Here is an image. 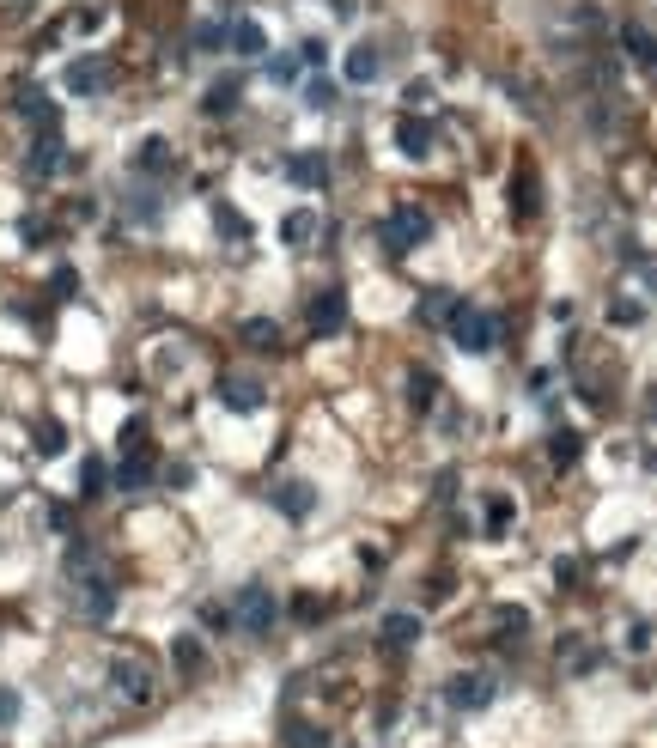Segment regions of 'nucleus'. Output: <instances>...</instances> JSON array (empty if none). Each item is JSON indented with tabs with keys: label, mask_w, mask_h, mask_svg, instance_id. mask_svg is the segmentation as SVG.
<instances>
[{
	"label": "nucleus",
	"mask_w": 657,
	"mask_h": 748,
	"mask_svg": "<svg viewBox=\"0 0 657 748\" xmlns=\"http://www.w3.org/2000/svg\"><path fill=\"white\" fill-rule=\"evenodd\" d=\"M110 86V61H98V55H80L67 67V92H80V98H92V92H104Z\"/></svg>",
	"instance_id": "nucleus-10"
},
{
	"label": "nucleus",
	"mask_w": 657,
	"mask_h": 748,
	"mask_svg": "<svg viewBox=\"0 0 657 748\" xmlns=\"http://www.w3.org/2000/svg\"><path fill=\"white\" fill-rule=\"evenodd\" d=\"M378 633H384V645H396V651H402V645H414V639H420V615H384V627H378Z\"/></svg>",
	"instance_id": "nucleus-20"
},
{
	"label": "nucleus",
	"mask_w": 657,
	"mask_h": 748,
	"mask_svg": "<svg viewBox=\"0 0 657 748\" xmlns=\"http://www.w3.org/2000/svg\"><path fill=\"white\" fill-rule=\"evenodd\" d=\"M67 165V140H61V128H43V134H31V153H25V171L43 183V177H55Z\"/></svg>",
	"instance_id": "nucleus-6"
},
{
	"label": "nucleus",
	"mask_w": 657,
	"mask_h": 748,
	"mask_svg": "<svg viewBox=\"0 0 657 748\" xmlns=\"http://www.w3.org/2000/svg\"><path fill=\"white\" fill-rule=\"evenodd\" d=\"M645 311H639V298H615V305H609V323H621V329H633Z\"/></svg>",
	"instance_id": "nucleus-32"
},
{
	"label": "nucleus",
	"mask_w": 657,
	"mask_h": 748,
	"mask_svg": "<svg viewBox=\"0 0 657 748\" xmlns=\"http://www.w3.org/2000/svg\"><path fill=\"white\" fill-rule=\"evenodd\" d=\"M146 481H153V457H146V451L122 457V469H116V487H146Z\"/></svg>",
	"instance_id": "nucleus-22"
},
{
	"label": "nucleus",
	"mask_w": 657,
	"mask_h": 748,
	"mask_svg": "<svg viewBox=\"0 0 657 748\" xmlns=\"http://www.w3.org/2000/svg\"><path fill=\"white\" fill-rule=\"evenodd\" d=\"M244 341H250V347H280V329H274L268 317H250V323H244Z\"/></svg>",
	"instance_id": "nucleus-30"
},
{
	"label": "nucleus",
	"mask_w": 657,
	"mask_h": 748,
	"mask_svg": "<svg viewBox=\"0 0 657 748\" xmlns=\"http://www.w3.org/2000/svg\"><path fill=\"white\" fill-rule=\"evenodd\" d=\"M280 238H286V244H311V238H317V213H305V207H299V213H286Z\"/></svg>",
	"instance_id": "nucleus-25"
},
{
	"label": "nucleus",
	"mask_w": 657,
	"mask_h": 748,
	"mask_svg": "<svg viewBox=\"0 0 657 748\" xmlns=\"http://www.w3.org/2000/svg\"><path fill=\"white\" fill-rule=\"evenodd\" d=\"M195 43H201V49H219V43H226V25H201Z\"/></svg>",
	"instance_id": "nucleus-39"
},
{
	"label": "nucleus",
	"mask_w": 657,
	"mask_h": 748,
	"mask_svg": "<svg viewBox=\"0 0 657 748\" xmlns=\"http://www.w3.org/2000/svg\"><path fill=\"white\" fill-rule=\"evenodd\" d=\"M274 621H280L274 590H268V584H244V590H238V603H232V627H244L250 639H262Z\"/></svg>",
	"instance_id": "nucleus-4"
},
{
	"label": "nucleus",
	"mask_w": 657,
	"mask_h": 748,
	"mask_svg": "<svg viewBox=\"0 0 657 748\" xmlns=\"http://www.w3.org/2000/svg\"><path fill=\"white\" fill-rule=\"evenodd\" d=\"M578 451H584V438H578V432H554V438H548L554 469H572V463H578Z\"/></svg>",
	"instance_id": "nucleus-23"
},
{
	"label": "nucleus",
	"mask_w": 657,
	"mask_h": 748,
	"mask_svg": "<svg viewBox=\"0 0 657 748\" xmlns=\"http://www.w3.org/2000/svg\"><path fill=\"white\" fill-rule=\"evenodd\" d=\"M7 724H19V694L0 688V730H7Z\"/></svg>",
	"instance_id": "nucleus-37"
},
{
	"label": "nucleus",
	"mask_w": 657,
	"mask_h": 748,
	"mask_svg": "<svg viewBox=\"0 0 657 748\" xmlns=\"http://www.w3.org/2000/svg\"><path fill=\"white\" fill-rule=\"evenodd\" d=\"M274 505L299 523V517H311V505H317V493H311V481H274Z\"/></svg>",
	"instance_id": "nucleus-12"
},
{
	"label": "nucleus",
	"mask_w": 657,
	"mask_h": 748,
	"mask_svg": "<svg viewBox=\"0 0 657 748\" xmlns=\"http://www.w3.org/2000/svg\"><path fill=\"white\" fill-rule=\"evenodd\" d=\"M445 323H451V341H457V347H469V353H493V347H499V323H493V311L457 305Z\"/></svg>",
	"instance_id": "nucleus-5"
},
{
	"label": "nucleus",
	"mask_w": 657,
	"mask_h": 748,
	"mask_svg": "<svg viewBox=\"0 0 657 748\" xmlns=\"http://www.w3.org/2000/svg\"><path fill=\"white\" fill-rule=\"evenodd\" d=\"M286 177L299 183V189H323V183H329V159H323V153H292V159H286Z\"/></svg>",
	"instance_id": "nucleus-16"
},
{
	"label": "nucleus",
	"mask_w": 657,
	"mask_h": 748,
	"mask_svg": "<svg viewBox=\"0 0 657 748\" xmlns=\"http://www.w3.org/2000/svg\"><path fill=\"white\" fill-rule=\"evenodd\" d=\"M134 165H140V177H165V165H171V146H165V140H146Z\"/></svg>",
	"instance_id": "nucleus-24"
},
{
	"label": "nucleus",
	"mask_w": 657,
	"mask_h": 748,
	"mask_svg": "<svg viewBox=\"0 0 657 748\" xmlns=\"http://www.w3.org/2000/svg\"><path fill=\"white\" fill-rule=\"evenodd\" d=\"M408 396H414V408H426V402L438 396V384H432V378H414V384H408Z\"/></svg>",
	"instance_id": "nucleus-38"
},
{
	"label": "nucleus",
	"mask_w": 657,
	"mask_h": 748,
	"mask_svg": "<svg viewBox=\"0 0 657 748\" xmlns=\"http://www.w3.org/2000/svg\"><path fill=\"white\" fill-rule=\"evenodd\" d=\"M445 700H451L457 712H481V706L493 700V676H481V669H475V676H451Z\"/></svg>",
	"instance_id": "nucleus-9"
},
{
	"label": "nucleus",
	"mask_w": 657,
	"mask_h": 748,
	"mask_svg": "<svg viewBox=\"0 0 657 748\" xmlns=\"http://www.w3.org/2000/svg\"><path fill=\"white\" fill-rule=\"evenodd\" d=\"M511 213H518L524 226H530V219H542V171H536L530 159L511 171Z\"/></svg>",
	"instance_id": "nucleus-7"
},
{
	"label": "nucleus",
	"mask_w": 657,
	"mask_h": 748,
	"mask_svg": "<svg viewBox=\"0 0 657 748\" xmlns=\"http://www.w3.org/2000/svg\"><path fill=\"white\" fill-rule=\"evenodd\" d=\"M341 323H347V298L329 286V292H317L311 298V329L317 335H341Z\"/></svg>",
	"instance_id": "nucleus-11"
},
{
	"label": "nucleus",
	"mask_w": 657,
	"mask_h": 748,
	"mask_svg": "<svg viewBox=\"0 0 657 748\" xmlns=\"http://www.w3.org/2000/svg\"><path fill=\"white\" fill-rule=\"evenodd\" d=\"M226 43H232L238 55H262V49H268V37H262V25H250V19H238V25L226 31Z\"/></svg>",
	"instance_id": "nucleus-21"
},
{
	"label": "nucleus",
	"mask_w": 657,
	"mask_h": 748,
	"mask_svg": "<svg viewBox=\"0 0 657 748\" xmlns=\"http://www.w3.org/2000/svg\"><path fill=\"white\" fill-rule=\"evenodd\" d=\"M67 584H73V596H80V615L86 621H110L116 615V578H110V566L80 542V548H67Z\"/></svg>",
	"instance_id": "nucleus-1"
},
{
	"label": "nucleus",
	"mask_w": 657,
	"mask_h": 748,
	"mask_svg": "<svg viewBox=\"0 0 657 748\" xmlns=\"http://www.w3.org/2000/svg\"><path fill=\"white\" fill-rule=\"evenodd\" d=\"M19 110H25V122L43 134V128H55V104L37 92V86H19Z\"/></svg>",
	"instance_id": "nucleus-18"
},
{
	"label": "nucleus",
	"mask_w": 657,
	"mask_h": 748,
	"mask_svg": "<svg viewBox=\"0 0 657 748\" xmlns=\"http://www.w3.org/2000/svg\"><path fill=\"white\" fill-rule=\"evenodd\" d=\"M280 742H286V748H329V736H323L317 724H305V718H286V724H280Z\"/></svg>",
	"instance_id": "nucleus-19"
},
{
	"label": "nucleus",
	"mask_w": 657,
	"mask_h": 748,
	"mask_svg": "<svg viewBox=\"0 0 657 748\" xmlns=\"http://www.w3.org/2000/svg\"><path fill=\"white\" fill-rule=\"evenodd\" d=\"M621 49H627V55H633L645 73H657V37H651L639 19H627V25H621Z\"/></svg>",
	"instance_id": "nucleus-14"
},
{
	"label": "nucleus",
	"mask_w": 657,
	"mask_h": 748,
	"mask_svg": "<svg viewBox=\"0 0 657 748\" xmlns=\"http://www.w3.org/2000/svg\"><path fill=\"white\" fill-rule=\"evenodd\" d=\"M110 688H116V700H128V706H153L159 700V676H153V663L146 657H110Z\"/></svg>",
	"instance_id": "nucleus-2"
},
{
	"label": "nucleus",
	"mask_w": 657,
	"mask_h": 748,
	"mask_svg": "<svg viewBox=\"0 0 657 748\" xmlns=\"http://www.w3.org/2000/svg\"><path fill=\"white\" fill-rule=\"evenodd\" d=\"M378 73H384V49H378V43H353V55H347V80H353V86H372Z\"/></svg>",
	"instance_id": "nucleus-13"
},
{
	"label": "nucleus",
	"mask_w": 657,
	"mask_h": 748,
	"mask_svg": "<svg viewBox=\"0 0 657 748\" xmlns=\"http://www.w3.org/2000/svg\"><path fill=\"white\" fill-rule=\"evenodd\" d=\"M426 238H432V219H426L420 207H396V213L378 219V244H384L390 256H408V250H420Z\"/></svg>",
	"instance_id": "nucleus-3"
},
{
	"label": "nucleus",
	"mask_w": 657,
	"mask_h": 748,
	"mask_svg": "<svg viewBox=\"0 0 657 748\" xmlns=\"http://www.w3.org/2000/svg\"><path fill=\"white\" fill-rule=\"evenodd\" d=\"M213 226H219V232H226V238H250V226H244V213H238L232 201H219V207H213Z\"/></svg>",
	"instance_id": "nucleus-27"
},
{
	"label": "nucleus",
	"mask_w": 657,
	"mask_h": 748,
	"mask_svg": "<svg viewBox=\"0 0 657 748\" xmlns=\"http://www.w3.org/2000/svg\"><path fill=\"white\" fill-rule=\"evenodd\" d=\"M80 487H86V493H104V463H98V457H86V469H80Z\"/></svg>",
	"instance_id": "nucleus-36"
},
{
	"label": "nucleus",
	"mask_w": 657,
	"mask_h": 748,
	"mask_svg": "<svg viewBox=\"0 0 657 748\" xmlns=\"http://www.w3.org/2000/svg\"><path fill=\"white\" fill-rule=\"evenodd\" d=\"M134 451H146V420H128V426H122V457H134Z\"/></svg>",
	"instance_id": "nucleus-33"
},
{
	"label": "nucleus",
	"mask_w": 657,
	"mask_h": 748,
	"mask_svg": "<svg viewBox=\"0 0 657 748\" xmlns=\"http://www.w3.org/2000/svg\"><path fill=\"white\" fill-rule=\"evenodd\" d=\"M292 615H299V621H323L329 603H317V596H292Z\"/></svg>",
	"instance_id": "nucleus-35"
},
{
	"label": "nucleus",
	"mask_w": 657,
	"mask_h": 748,
	"mask_svg": "<svg viewBox=\"0 0 657 748\" xmlns=\"http://www.w3.org/2000/svg\"><path fill=\"white\" fill-rule=\"evenodd\" d=\"M171 663H177V676H183V682H195L201 669H207V651H201V639H195V633H177V639H171Z\"/></svg>",
	"instance_id": "nucleus-17"
},
{
	"label": "nucleus",
	"mask_w": 657,
	"mask_h": 748,
	"mask_svg": "<svg viewBox=\"0 0 657 748\" xmlns=\"http://www.w3.org/2000/svg\"><path fill=\"white\" fill-rule=\"evenodd\" d=\"M299 61H305V55H274V61H268V80H274V86H299Z\"/></svg>",
	"instance_id": "nucleus-28"
},
{
	"label": "nucleus",
	"mask_w": 657,
	"mask_h": 748,
	"mask_svg": "<svg viewBox=\"0 0 657 748\" xmlns=\"http://www.w3.org/2000/svg\"><path fill=\"white\" fill-rule=\"evenodd\" d=\"M505 530H511V499L493 493V499H487V536H505Z\"/></svg>",
	"instance_id": "nucleus-29"
},
{
	"label": "nucleus",
	"mask_w": 657,
	"mask_h": 748,
	"mask_svg": "<svg viewBox=\"0 0 657 748\" xmlns=\"http://www.w3.org/2000/svg\"><path fill=\"white\" fill-rule=\"evenodd\" d=\"M499 633H505V639L518 633V639H524V633H530V615H524V609H499Z\"/></svg>",
	"instance_id": "nucleus-34"
},
{
	"label": "nucleus",
	"mask_w": 657,
	"mask_h": 748,
	"mask_svg": "<svg viewBox=\"0 0 657 748\" xmlns=\"http://www.w3.org/2000/svg\"><path fill=\"white\" fill-rule=\"evenodd\" d=\"M396 146H402L408 159H426V153H432V122H426V116H402V122H396Z\"/></svg>",
	"instance_id": "nucleus-15"
},
{
	"label": "nucleus",
	"mask_w": 657,
	"mask_h": 748,
	"mask_svg": "<svg viewBox=\"0 0 657 748\" xmlns=\"http://www.w3.org/2000/svg\"><path fill=\"white\" fill-rule=\"evenodd\" d=\"M61 444H67V432H61L55 420H37V451H43V457H55Z\"/></svg>",
	"instance_id": "nucleus-31"
},
{
	"label": "nucleus",
	"mask_w": 657,
	"mask_h": 748,
	"mask_svg": "<svg viewBox=\"0 0 657 748\" xmlns=\"http://www.w3.org/2000/svg\"><path fill=\"white\" fill-rule=\"evenodd\" d=\"M232 104H238V80H219V86L201 98V110H207V116H226Z\"/></svg>",
	"instance_id": "nucleus-26"
},
{
	"label": "nucleus",
	"mask_w": 657,
	"mask_h": 748,
	"mask_svg": "<svg viewBox=\"0 0 657 748\" xmlns=\"http://www.w3.org/2000/svg\"><path fill=\"white\" fill-rule=\"evenodd\" d=\"M219 402H226L232 414H256V408L268 402V390H262V378H244V371H226V378H219Z\"/></svg>",
	"instance_id": "nucleus-8"
}]
</instances>
